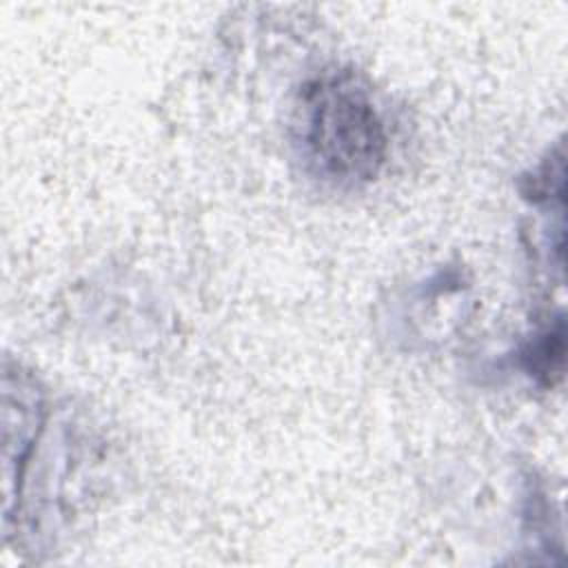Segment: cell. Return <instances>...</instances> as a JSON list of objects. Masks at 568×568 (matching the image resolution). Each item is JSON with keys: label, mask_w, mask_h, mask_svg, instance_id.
Listing matches in <instances>:
<instances>
[{"label": "cell", "mask_w": 568, "mask_h": 568, "mask_svg": "<svg viewBox=\"0 0 568 568\" xmlns=\"http://www.w3.org/2000/svg\"><path fill=\"white\" fill-rule=\"evenodd\" d=\"M302 153L311 169L335 184L373 180L386 160V126L371 91L348 71L311 80L297 106Z\"/></svg>", "instance_id": "1"}, {"label": "cell", "mask_w": 568, "mask_h": 568, "mask_svg": "<svg viewBox=\"0 0 568 568\" xmlns=\"http://www.w3.org/2000/svg\"><path fill=\"white\" fill-rule=\"evenodd\" d=\"M561 353H564L561 328L557 333H546L528 353L530 371L535 375H544L550 382V373H559Z\"/></svg>", "instance_id": "2"}]
</instances>
